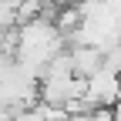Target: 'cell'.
<instances>
[{"mask_svg":"<svg viewBox=\"0 0 121 121\" xmlns=\"http://www.w3.org/2000/svg\"><path fill=\"white\" fill-rule=\"evenodd\" d=\"M87 98L94 101V108H101V104H111L114 108L121 101V71H114L104 60V67H98L87 78Z\"/></svg>","mask_w":121,"mask_h":121,"instance_id":"1","label":"cell"},{"mask_svg":"<svg viewBox=\"0 0 121 121\" xmlns=\"http://www.w3.org/2000/svg\"><path fill=\"white\" fill-rule=\"evenodd\" d=\"M104 51L91 47V44H74L71 47V60H74V74H81V78H91L98 67H104Z\"/></svg>","mask_w":121,"mask_h":121,"instance_id":"2","label":"cell"},{"mask_svg":"<svg viewBox=\"0 0 121 121\" xmlns=\"http://www.w3.org/2000/svg\"><path fill=\"white\" fill-rule=\"evenodd\" d=\"M13 121H47V114L40 111V104H30V108H17Z\"/></svg>","mask_w":121,"mask_h":121,"instance_id":"3","label":"cell"},{"mask_svg":"<svg viewBox=\"0 0 121 121\" xmlns=\"http://www.w3.org/2000/svg\"><path fill=\"white\" fill-rule=\"evenodd\" d=\"M60 4H67V0H47V7H60Z\"/></svg>","mask_w":121,"mask_h":121,"instance_id":"4","label":"cell"}]
</instances>
